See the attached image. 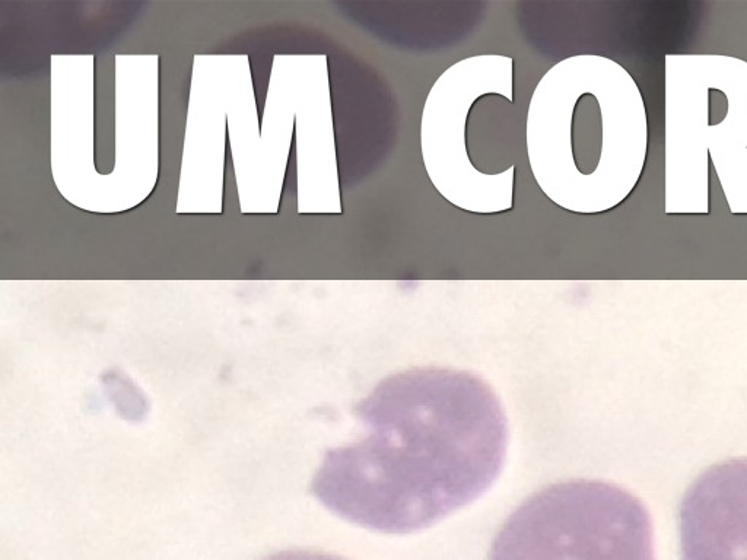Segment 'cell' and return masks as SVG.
Masks as SVG:
<instances>
[{
    "label": "cell",
    "instance_id": "obj_5",
    "mask_svg": "<svg viewBox=\"0 0 747 560\" xmlns=\"http://www.w3.org/2000/svg\"><path fill=\"white\" fill-rule=\"evenodd\" d=\"M488 560H656L641 499L600 480L550 484L518 505Z\"/></svg>",
    "mask_w": 747,
    "mask_h": 560
},
{
    "label": "cell",
    "instance_id": "obj_6",
    "mask_svg": "<svg viewBox=\"0 0 747 560\" xmlns=\"http://www.w3.org/2000/svg\"><path fill=\"white\" fill-rule=\"evenodd\" d=\"M680 560H747V457L702 471L679 506Z\"/></svg>",
    "mask_w": 747,
    "mask_h": 560
},
{
    "label": "cell",
    "instance_id": "obj_4",
    "mask_svg": "<svg viewBox=\"0 0 747 560\" xmlns=\"http://www.w3.org/2000/svg\"><path fill=\"white\" fill-rule=\"evenodd\" d=\"M666 80V212H708L709 155L730 210L747 213V63L667 56Z\"/></svg>",
    "mask_w": 747,
    "mask_h": 560
},
{
    "label": "cell",
    "instance_id": "obj_3",
    "mask_svg": "<svg viewBox=\"0 0 747 560\" xmlns=\"http://www.w3.org/2000/svg\"><path fill=\"white\" fill-rule=\"evenodd\" d=\"M526 123L509 56H471L444 70L421 120L422 161L436 192L469 213L513 210Z\"/></svg>",
    "mask_w": 747,
    "mask_h": 560
},
{
    "label": "cell",
    "instance_id": "obj_2",
    "mask_svg": "<svg viewBox=\"0 0 747 560\" xmlns=\"http://www.w3.org/2000/svg\"><path fill=\"white\" fill-rule=\"evenodd\" d=\"M647 145L641 91L612 58H564L531 93L530 170L543 194L564 210L596 214L623 203L641 178Z\"/></svg>",
    "mask_w": 747,
    "mask_h": 560
},
{
    "label": "cell",
    "instance_id": "obj_7",
    "mask_svg": "<svg viewBox=\"0 0 747 560\" xmlns=\"http://www.w3.org/2000/svg\"><path fill=\"white\" fill-rule=\"evenodd\" d=\"M263 560H348L336 555L314 550H285L271 555Z\"/></svg>",
    "mask_w": 747,
    "mask_h": 560
},
{
    "label": "cell",
    "instance_id": "obj_1",
    "mask_svg": "<svg viewBox=\"0 0 747 560\" xmlns=\"http://www.w3.org/2000/svg\"><path fill=\"white\" fill-rule=\"evenodd\" d=\"M359 436L328 449L311 493L339 518L384 534L428 528L500 478L508 423L492 387L449 368L381 379L355 407Z\"/></svg>",
    "mask_w": 747,
    "mask_h": 560
}]
</instances>
